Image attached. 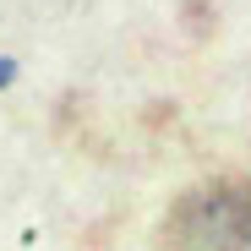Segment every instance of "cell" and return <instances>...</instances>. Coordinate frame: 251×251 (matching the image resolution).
Masks as SVG:
<instances>
[{
	"label": "cell",
	"mask_w": 251,
	"mask_h": 251,
	"mask_svg": "<svg viewBox=\"0 0 251 251\" xmlns=\"http://www.w3.org/2000/svg\"><path fill=\"white\" fill-rule=\"evenodd\" d=\"M170 251H251V180H207L164 219Z\"/></svg>",
	"instance_id": "6da1fadb"
},
{
	"label": "cell",
	"mask_w": 251,
	"mask_h": 251,
	"mask_svg": "<svg viewBox=\"0 0 251 251\" xmlns=\"http://www.w3.org/2000/svg\"><path fill=\"white\" fill-rule=\"evenodd\" d=\"M11 76H17V66H11V60H0V88H6Z\"/></svg>",
	"instance_id": "7a4b0ae2"
}]
</instances>
